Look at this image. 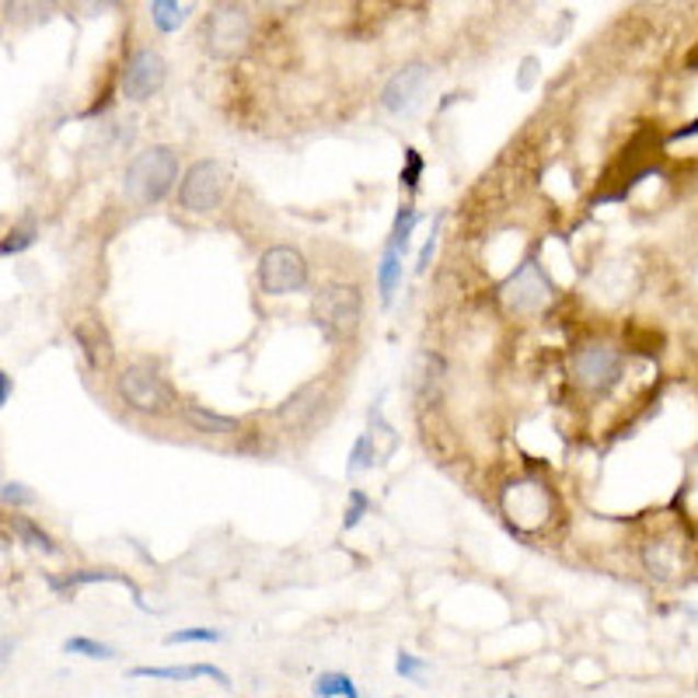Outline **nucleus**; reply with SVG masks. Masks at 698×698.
<instances>
[{
  "instance_id": "nucleus-1",
  "label": "nucleus",
  "mask_w": 698,
  "mask_h": 698,
  "mask_svg": "<svg viewBox=\"0 0 698 698\" xmlns=\"http://www.w3.org/2000/svg\"><path fill=\"white\" fill-rule=\"evenodd\" d=\"M179 182V155L172 147H147L126 164L123 175V193L137 206H155L161 203Z\"/></svg>"
},
{
  "instance_id": "nucleus-2",
  "label": "nucleus",
  "mask_w": 698,
  "mask_h": 698,
  "mask_svg": "<svg viewBox=\"0 0 698 698\" xmlns=\"http://www.w3.org/2000/svg\"><path fill=\"white\" fill-rule=\"evenodd\" d=\"M311 318L329 343H353L364 325V294L353 283H329L311 300Z\"/></svg>"
},
{
  "instance_id": "nucleus-3",
  "label": "nucleus",
  "mask_w": 698,
  "mask_h": 698,
  "mask_svg": "<svg viewBox=\"0 0 698 698\" xmlns=\"http://www.w3.org/2000/svg\"><path fill=\"white\" fill-rule=\"evenodd\" d=\"M252 43V18L234 0H220L203 22V49L214 60H234Z\"/></svg>"
},
{
  "instance_id": "nucleus-4",
  "label": "nucleus",
  "mask_w": 698,
  "mask_h": 698,
  "mask_svg": "<svg viewBox=\"0 0 698 698\" xmlns=\"http://www.w3.org/2000/svg\"><path fill=\"white\" fill-rule=\"evenodd\" d=\"M259 287L270 297L300 294L308 287V262L290 244H273L259 259Z\"/></svg>"
},
{
  "instance_id": "nucleus-5",
  "label": "nucleus",
  "mask_w": 698,
  "mask_h": 698,
  "mask_svg": "<svg viewBox=\"0 0 698 698\" xmlns=\"http://www.w3.org/2000/svg\"><path fill=\"white\" fill-rule=\"evenodd\" d=\"M119 394L129 409L144 412V416H164V412H172V388L147 364H134L119 374Z\"/></svg>"
},
{
  "instance_id": "nucleus-6",
  "label": "nucleus",
  "mask_w": 698,
  "mask_h": 698,
  "mask_svg": "<svg viewBox=\"0 0 698 698\" xmlns=\"http://www.w3.org/2000/svg\"><path fill=\"white\" fill-rule=\"evenodd\" d=\"M224 188H228V175L217 161H196L182 175L179 185V203L188 214H210L217 210V203L224 199Z\"/></svg>"
},
{
  "instance_id": "nucleus-7",
  "label": "nucleus",
  "mask_w": 698,
  "mask_h": 698,
  "mask_svg": "<svg viewBox=\"0 0 698 698\" xmlns=\"http://www.w3.org/2000/svg\"><path fill=\"white\" fill-rule=\"evenodd\" d=\"M503 305L514 314H538L541 308H549L552 300V283L545 276V270L535 259H527L524 266L500 287Z\"/></svg>"
},
{
  "instance_id": "nucleus-8",
  "label": "nucleus",
  "mask_w": 698,
  "mask_h": 698,
  "mask_svg": "<svg viewBox=\"0 0 698 698\" xmlns=\"http://www.w3.org/2000/svg\"><path fill=\"white\" fill-rule=\"evenodd\" d=\"M433 81V67L426 64H405L402 70H394V78L381 91V108L388 116H412L423 102Z\"/></svg>"
},
{
  "instance_id": "nucleus-9",
  "label": "nucleus",
  "mask_w": 698,
  "mask_h": 698,
  "mask_svg": "<svg viewBox=\"0 0 698 698\" xmlns=\"http://www.w3.org/2000/svg\"><path fill=\"white\" fill-rule=\"evenodd\" d=\"M573 374H576V385L587 388V391H611L621 377V353L608 343H591L576 350L573 356Z\"/></svg>"
},
{
  "instance_id": "nucleus-10",
  "label": "nucleus",
  "mask_w": 698,
  "mask_h": 698,
  "mask_svg": "<svg viewBox=\"0 0 698 698\" xmlns=\"http://www.w3.org/2000/svg\"><path fill=\"white\" fill-rule=\"evenodd\" d=\"M164 78H168L164 56L155 53V49H137V53L126 60V70H123V99H129V102H147L150 94L161 91Z\"/></svg>"
},
{
  "instance_id": "nucleus-11",
  "label": "nucleus",
  "mask_w": 698,
  "mask_h": 698,
  "mask_svg": "<svg viewBox=\"0 0 698 698\" xmlns=\"http://www.w3.org/2000/svg\"><path fill=\"white\" fill-rule=\"evenodd\" d=\"M506 517H511L517 527H541L545 517H549V496L545 489L535 482H514L503 496Z\"/></svg>"
},
{
  "instance_id": "nucleus-12",
  "label": "nucleus",
  "mask_w": 698,
  "mask_h": 698,
  "mask_svg": "<svg viewBox=\"0 0 698 698\" xmlns=\"http://www.w3.org/2000/svg\"><path fill=\"white\" fill-rule=\"evenodd\" d=\"M129 677H155V682H196V677H210L220 688H231V677L214 664H185V667H134Z\"/></svg>"
},
{
  "instance_id": "nucleus-13",
  "label": "nucleus",
  "mask_w": 698,
  "mask_h": 698,
  "mask_svg": "<svg viewBox=\"0 0 698 698\" xmlns=\"http://www.w3.org/2000/svg\"><path fill=\"white\" fill-rule=\"evenodd\" d=\"M318 405H322V385H305L300 391H294L287 402L279 405V423L283 426H305L314 420Z\"/></svg>"
},
{
  "instance_id": "nucleus-14",
  "label": "nucleus",
  "mask_w": 698,
  "mask_h": 698,
  "mask_svg": "<svg viewBox=\"0 0 698 698\" xmlns=\"http://www.w3.org/2000/svg\"><path fill=\"white\" fill-rule=\"evenodd\" d=\"M56 14V0H4V22L14 28L43 25Z\"/></svg>"
},
{
  "instance_id": "nucleus-15",
  "label": "nucleus",
  "mask_w": 698,
  "mask_h": 698,
  "mask_svg": "<svg viewBox=\"0 0 698 698\" xmlns=\"http://www.w3.org/2000/svg\"><path fill=\"white\" fill-rule=\"evenodd\" d=\"M182 420L193 426L196 433H206V437H234V433L241 430V420L220 416V412L199 409V405H185L182 409Z\"/></svg>"
},
{
  "instance_id": "nucleus-16",
  "label": "nucleus",
  "mask_w": 698,
  "mask_h": 698,
  "mask_svg": "<svg viewBox=\"0 0 698 698\" xmlns=\"http://www.w3.org/2000/svg\"><path fill=\"white\" fill-rule=\"evenodd\" d=\"M402 252L399 249H385V255H381V266H377V290H381V305L388 308L391 300H394V290H399V283H402Z\"/></svg>"
},
{
  "instance_id": "nucleus-17",
  "label": "nucleus",
  "mask_w": 698,
  "mask_h": 698,
  "mask_svg": "<svg viewBox=\"0 0 698 698\" xmlns=\"http://www.w3.org/2000/svg\"><path fill=\"white\" fill-rule=\"evenodd\" d=\"M150 22L158 32L172 35L185 25V11L179 8V0H150Z\"/></svg>"
},
{
  "instance_id": "nucleus-18",
  "label": "nucleus",
  "mask_w": 698,
  "mask_h": 698,
  "mask_svg": "<svg viewBox=\"0 0 698 698\" xmlns=\"http://www.w3.org/2000/svg\"><path fill=\"white\" fill-rule=\"evenodd\" d=\"M643 562H646L650 576H660V580H667V576L677 573V559H674L667 541H650L646 552H643Z\"/></svg>"
},
{
  "instance_id": "nucleus-19",
  "label": "nucleus",
  "mask_w": 698,
  "mask_h": 698,
  "mask_svg": "<svg viewBox=\"0 0 698 698\" xmlns=\"http://www.w3.org/2000/svg\"><path fill=\"white\" fill-rule=\"evenodd\" d=\"M416 224H420V214L412 210V206H399V214H394L391 238H388L391 249H399L405 255L409 252V238H412V231H416Z\"/></svg>"
},
{
  "instance_id": "nucleus-20",
  "label": "nucleus",
  "mask_w": 698,
  "mask_h": 698,
  "mask_svg": "<svg viewBox=\"0 0 698 698\" xmlns=\"http://www.w3.org/2000/svg\"><path fill=\"white\" fill-rule=\"evenodd\" d=\"M73 339H78V346H81V353H84V361H88L94 370L108 364L112 350H108V343H105L102 335H99V339H91V335H88V325H78V329H73Z\"/></svg>"
},
{
  "instance_id": "nucleus-21",
  "label": "nucleus",
  "mask_w": 698,
  "mask_h": 698,
  "mask_svg": "<svg viewBox=\"0 0 698 698\" xmlns=\"http://www.w3.org/2000/svg\"><path fill=\"white\" fill-rule=\"evenodd\" d=\"M14 535L22 538L28 549H39V552H46V556H56V545H53V538L43 531V527H35L28 517H14Z\"/></svg>"
},
{
  "instance_id": "nucleus-22",
  "label": "nucleus",
  "mask_w": 698,
  "mask_h": 698,
  "mask_svg": "<svg viewBox=\"0 0 698 698\" xmlns=\"http://www.w3.org/2000/svg\"><path fill=\"white\" fill-rule=\"evenodd\" d=\"M311 691L322 695V698H356V685L350 682L346 674H322V677L314 682Z\"/></svg>"
},
{
  "instance_id": "nucleus-23",
  "label": "nucleus",
  "mask_w": 698,
  "mask_h": 698,
  "mask_svg": "<svg viewBox=\"0 0 698 698\" xmlns=\"http://www.w3.org/2000/svg\"><path fill=\"white\" fill-rule=\"evenodd\" d=\"M64 653H70V656H91V660H112V656H116V650H112V646L94 643V639H88V636H73V639H67V643H64Z\"/></svg>"
},
{
  "instance_id": "nucleus-24",
  "label": "nucleus",
  "mask_w": 698,
  "mask_h": 698,
  "mask_svg": "<svg viewBox=\"0 0 698 698\" xmlns=\"http://www.w3.org/2000/svg\"><path fill=\"white\" fill-rule=\"evenodd\" d=\"M84 583H129L126 576H119V573H105V570H84V573H70L64 583H56V591H70V587H84ZM129 587H134V583H129ZM137 591V587H134Z\"/></svg>"
},
{
  "instance_id": "nucleus-25",
  "label": "nucleus",
  "mask_w": 698,
  "mask_h": 698,
  "mask_svg": "<svg viewBox=\"0 0 698 698\" xmlns=\"http://www.w3.org/2000/svg\"><path fill=\"white\" fill-rule=\"evenodd\" d=\"M123 4V0H67V8L78 14V18H84V22H91V18H105V14H112Z\"/></svg>"
},
{
  "instance_id": "nucleus-26",
  "label": "nucleus",
  "mask_w": 698,
  "mask_h": 698,
  "mask_svg": "<svg viewBox=\"0 0 698 698\" xmlns=\"http://www.w3.org/2000/svg\"><path fill=\"white\" fill-rule=\"evenodd\" d=\"M374 465H377V455H374L370 433H364V437L353 444V450H350V461H346V468H350V476H356V471H367V468H374Z\"/></svg>"
},
{
  "instance_id": "nucleus-27",
  "label": "nucleus",
  "mask_w": 698,
  "mask_h": 698,
  "mask_svg": "<svg viewBox=\"0 0 698 698\" xmlns=\"http://www.w3.org/2000/svg\"><path fill=\"white\" fill-rule=\"evenodd\" d=\"M224 632L217 629H182V632H172L164 639L168 646H179V643H220Z\"/></svg>"
},
{
  "instance_id": "nucleus-28",
  "label": "nucleus",
  "mask_w": 698,
  "mask_h": 698,
  "mask_svg": "<svg viewBox=\"0 0 698 698\" xmlns=\"http://www.w3.org/2000/svg\"><path fill=\"white\" fill-rule=\"evenodd\" d=\"M420 179H423V158H420V150L416 147H409L405 150V164H402V188H420Z\"/></svg>"
},
{
  "instance_id": "nucleus-29",
  "label": "nucleus",
  "mask_w": 698,
  "mask_h": 698,
  "mask_svg": "<svg viewBox=\"0 0 698 698\" xmlns=\"http://www.w3.org/2000/svg\"><path fill=\"white\" fill-rule=\"evenodd\" d=\"M32 244H35V228H18V231H11V234L4 238V244H0V255L11 259V255H18V252L32 249Z\"/></svg>"
},
{
  "instance_id": "nucleus-30",
  "label": "nucleus",
  "mask_w": 698,
  "mask_h": 698,
  "mask_svg": "<svg viewBox=\"0 0 698 698\" xmlns=\"http://www.w3.org/2000/svg\"><path fill=\"white\" fill-rule=\"evenodd\" d=\"M394 671H399V677H409V682H416V677H423L426 671V660H420L416 653H399V660H394Z\"/></svg>"
},
{
  "instance_id": "nucleus-31",
  "label": "nucleus",
  "mask_w": 698,
  "mask_h": 698,
  "mask_svg": "<svg viewBox=\"0 0 698 698\" xmlns=\"http://www.w3.org/2000/svg\"><path fill=\"white\" fill-rule=\"evenodd\" d=\"M0 500H4L8 506H32L35 493H28V485H22V482H4V489H0Z\"/></svg>"
},
{
  "instance_id": "nucleus-32",
  "label": "nucleus",
  "mask_w": 698,
  "mask_h": 698,
  "mask_svg": "<svg viewBox=\"0 0 698 698\" xmlns=\"http://www.w3.org/2000/svg\"><path fill=\"white\" fill-rule=\"evenodd\" d=\"M350 511H346V520H343V527H346V531H350V527H356V524H361L364 520V514L370 511V500L361 493V489H353V493H350Z\"/></svg>"
},
{
  "instance_id": "nucleus-33",
  "label": "nucleus",
  "mask_w": 698,
  "mask_h": 698,
  "mask_svg": "<svg viewBox=\"0 0 698 698\" xmlns=\"http://www.w3.org/2000/svg\"><path fill=\"white\" fill-rule=\"evenodd\" d=\"M433 252H437V228H433V234L426 238L423 252H420V262H416V273H426L430 262H433Z\"/></svg>"
},
{
  "instance_id": "nucleus-34",
  "label": "nucleus",
  "mask_w": 698,
  "mask_h": 698,
  "mask_svg": "<svg viewBox=\"0 0 698 698\" xmlns=\"http://www.w3.org/2000/svg\"><path fill=\"white\" fill-rule=\"evenodd\" d=\"M535 73H538V60H535V56H527V60H524V70H520V78H517V88H520V91H531Z\"/></svg>"
},
{
  "instance_id": "nucleus-35",
  "label": "nucleus",
  "mask_w": 698,
  "mask_h": 698,
  "mask_svg": "<svg viewBox=\"0 0 698 698\" xmlns=\"http://www.w3.org/2000/svg\"><path fill=\"white\" fill-rule=\"evenodd\" d=\"M259 4L266 11H273V14H290V11H297L300 4H305V0H259Z\"/></svg>"
},
{
  "instance_id": "nucleus-36",
  "label": "nucleus",
  "mask_w": 698,
  "mask_h": 698,
  "mask_svg": "<svg viewBox=\"0 0 698 698\" xmlns=\"http://www.w3.org/2000/svg\"><path fill=\"white\" fill-rule=\"evenodd\" d=\"M11 391H14V377L8 370H0V405L11 402Z\"/></svg>"
},
{
  "instance_id": "nucleus-37",
  "label": "nucleus",
  "mask_w": 698,
  "mask_h": 698,
  "mask_svg": "<svg viewBox=\"0 0 698 698\" xmlns=\"http://www.w3.org/2000/svg\"><path fill=\"white\" fill-rule=\"evenodd\" d=\"M688 137H698V119H695L691 126H685V129H677V134H674V140H688Z\"/></svg>"
}]
</instances>
